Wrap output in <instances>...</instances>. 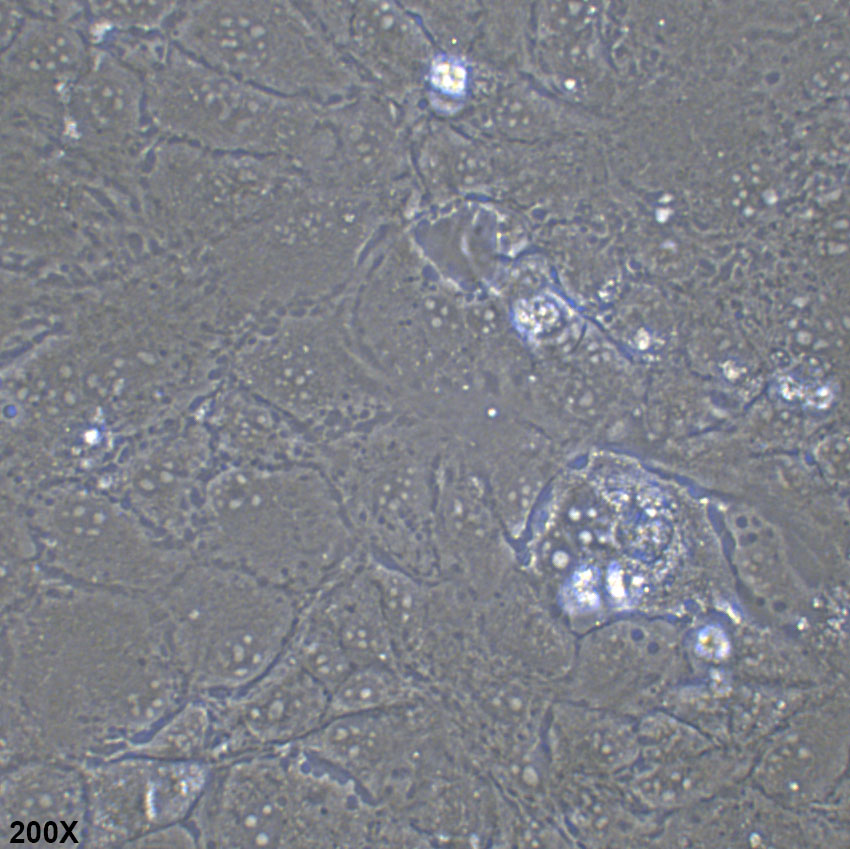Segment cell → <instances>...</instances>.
<instances>
[{"label": "cell", "mask_w": 850, "mask_h": 849, "mask_svg": "<svg viewBox=\"0 0 850 849\" xmlns=\"http://www.w3.org/2000/svg\"><path fill=\"white\" fill-rule=\"evenodd\" d=\"M207 498L217 562L303 599L359 554L336 492L320 478L235 470L216 478Z\"/></svg>", "instance_id": "obj_1"}, {"label": "cell", "mask_w": 850, "mask_h": 849, "mask_svg": "<svg viewBox=\"0 0 850 849\" xmlns=\"http://www.w3.org/2000/svg\"><path fill=\"white\" fill-rule=\"evenodd\" d=\"M166 36L216 70L323 106L356 79L303 1L182 2Z\"/></svg>", "instance_id": "obj_2"}, {"label": "cell", "mask_w": 850, "mask_h": 849, "mask_svg": "<svg viewBox=\"0 0 850 849\" xmlns=\"http://www.w3.org/2000/svg\"><path fill=\"white\" fill-rule=\"evenodd\" d=\"M155 126L168 139L209 150L287 160L300 168L324 135V106L282 96L178 52L150 93Z\"/></svg>", "instance_id": "obj_3"}, {"label": "cell", "mask_w": 850, "mask_h": 849, "mask_svg": "<svg viewBox=\"0 0 850 849\" xmlns=\"http://www.w3.org/2000/svg\"><path fill=\"white\" fill-rule=\"evenodd\" d=\"M448 441L443 422L412 412L376 424L365 452L336 482L347 523L366 552L399 561L403 570L435 553L436 474Z\"/></svg>", "instance_id": "obj_4"}, {"label": "cell", "mask_w": 850, "mask_h": 849, "mask_svg": "<svg viewBox=\"0 0 850 849\" xmlns=\"http://www.w3.org/2000/svg\"><path fill=\"white\" fill-rule=\"evenodd\" d=\"M341 785L294 744L234 758L223 790V840L241 848L326 845Z\"/></svg>", "instance_id": "obj_5"}, {"label": "cell", "mask_w": 850, "mask_h": 849, "mask_svg": "<svg viewBox=\"0 0 850 849\" xmlns=\"http://www.w3.org/2000/svg\"><path fill=\"white\" fill-rule=\"evenodd\" d=\"M210 586L198 606L216 629L210 670L229 693L258 679L281 657L305 599L220 563Z\"/></svg>", "instance_id": "obj_6"}, {"label": "cell", "mask_w": 850, "mask_h": 849, "mask_svg": "<svg viewBox=\"0 0 850 849\" xmlns=\"http://www.w3.org/2000/svg\"><path fill=\"white\" fill-rule=\"evenodd\" d=\"M329 692L284 652L249 685L229 692L226 748L233 758L296 743L325 721Z\"/></svg>", "instance_id": "obj_7"}, {"label": "cell", "mask_w": 850, "mask_h": 849, "mask_svg": "<svg viewBox=\"0 0 850 849\" xmlns=\"http://www.w3.org/2000/svg\"><path fill=\"white\" fill-rule=\"evenodd\" d=\"M363 559L364 556L342 570L310 597L336 631L354 667L397 669V649Z\"/></svg>", "instance_id": "obj_8"}, {"label": "cell", "mask_w": 850, "mask_h": 849, "mask_svg": "<svg viewBox=\"0 0 850 849\" xmlns=\"http://www.w3.org/2000/svg\"><path fill=\"white\" fill-rule=\"evenodd\" d=\"M394 739L395 725L383 710L328 719L293 744L347 778L372 788Z\"/></svg>", "instance_id": "obj_9"}, {"label": "cell", "mask_w": 850, "mask_h": 849, "mask_svg": "<svg viewBox=\"0 0 850 849\" xmlns=\"http://www.w3.org/2000/svg\"><path fill=\"white\" fill-rule=\"evenodd\" d=\"M284 653L329 694L354 668L336 631L311 597L303 603Z\"/></svg>", "instance_id": "obj_10"}, {"label": "cell", "mask_w": 850, "mask_h": 849, "mask_svg": "<svg viewBox=\"0 0 850 849\" xmlns=\"http://www.w3.org/2000/svg\"><path fill=\"white\" fill-rule=\"evenodd\" d=\"M363 560L378 590L396 649L415 644L428 609L425 588L409 572L370 553L365 552Z\"/></svg>", "instance_id": "obj_11"}, {"label": "cell", "mask_w": 850, "mask_h": 849, "mask_svg": "<svg viewBox=\"0 0 850 849\" xmlns=\"http://www.w3.org/2000/svg\"><path fill=\"white\" fill-rule=\"evenodd\" d=\"M409 684L386 666L354 667L329 694L326 720L351 714L383 711L406 700Z\"/></svg>", "instance_id": "obj_12"}, {"label": "cell", "mask_w": 850, "mask_h": 849, "mask_svg": "<svg viewBox=\"0 0 850 849\" xmlns=\"http://www.w3.org/2000/svg\"><path fill=\"white\" fill-rule=\"evenodd\" d=\"M75 112L85 125L98 131L121 128L134 114V96L126 81L110 75L93 77L81 85L75 96Z\"/></svg>", "instance_id": "obj_13"}, {"label": "cell", "mask_w": 850, "mask_h": 849, "mask_svg": "<svg viewBox=\"0 0 850 849\" xmlns=\"http://www.w3.org/2000/svg\"><path fill=\"white\" fill-rule=\"evenodd\" d=\"M20 66L43 77L62 76L77 63L79 49L75 38L62 29L51 28L25 42L18 52Z\"/></svg>", "instance_id": "obj_14"}, {"label": "cell", "mask_w": 850, "mask_h": 849, "mask_svg": "<svg viewBox=\"0 0 850 849\" xmlns=\"http://www.w3.org/2000/svg\"><path fill=\"white\" fill-rule=\"evenodd\" d=\"M178 2H101L95 3L97 12L114 23L141 26L145 29H163L178 7Z\"/></svg>", "instance_id": "obj_15"}, {"label": "cell", "mask_w": 850, "mask_h": 849, "mask_svg": "<svg viewBox=\"0 0 850 849\" xmlns=\"http://www.w3.org/2000/svg\"><path fill=\"white\" fill-rule=\"evenodd\" d=\"M61 824L64 827V829L66 830V832H65L64 836L62 837L60 843H64L69 836L71 837V839L73 840L74 843H78V840L76 839V837L72 833V830L76 826L77 821L76 820L73 821L72 824L70 825V827L67 826L65 821H61Z\"/></svg>", "instance_id": "obj_16"}]
</instances>
